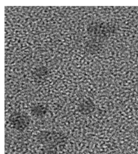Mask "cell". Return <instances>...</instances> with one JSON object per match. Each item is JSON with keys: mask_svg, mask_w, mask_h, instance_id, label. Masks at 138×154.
<instances>
[{"mask_svg": "<svg viewBox=\"0 0 138 154\" xmlns=\"http://www.w3.org/2000/svg\"><path fill=\"white\" fill-rule=\"evenodd\" d=\"M37 139L39 142L44 146L53 147L64 143L66 137L61 132L44 131L39 134Z\"/></svg>", "mask_w": 138, "mask_h": 154, "instance_id": "obj_1", "label": "cell"}, {"mask_svg": "<svg viewBox=\"0 0 138 154\" xmlns=\"http://www.w3.org/2000/svg\"><path fill=\"white\" fill-rule=\"evenodd\" d=\"M46 113V109L42 105H37L34 106L31 109V113L33 116L37 117H41L44 116Z\"/></svg>", "mask_w": 138, "mask_h": 154, "instance_id": "obj_4", "label": "cell"}, {"mask_svg": "<svg viewBox=\"0 0 138 154\" xmlns=\"http://www.w3.org/2000/svg\"><path fill=\"white\" fill-rule=\"evenodd\" d=\"M95 106L91 100H85L79 104L78 109L83 114H89L95 110Z\"/></svg>", "mask_w": 138, "mask_h": 154, "instance_id": "obj_3", "label": "cell"}, {"mask_svg": "<svg viewBox=\"0 0 138 154\" xmlns=\"http://www.w3.org/2000/svg\"><path fill=\"white\" fill-rule=\"evenodd\" d=\"M39 154H57L56 152L53 151V150H45V151H43V152H41V153H39Z\"/></svg>", "mask_w": 138, "mask_h": 154, "instance_id": "obj_5", "label": "cell"}, {"mask_svg": "<svg viewBox=\"0 0 138 154\" xmlns=\"http://www.w3.org/2000/svg\"><path fill=\"white\" fill-rule=\"evenodd\" d=\"M9 121L13 128L18 131H23L28 127L30 120L28 116L26 114L16 113L10 116Z\"/></svg>", "mask_w": 138, "mask_h": 154, "instance_id": "obj_2", "label": "cell"}]
</instances>
